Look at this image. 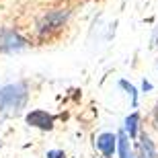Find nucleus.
I'll return each instance as SVG.
<instances>
[{"mask_svg": "<svg viewBox=\"0 0 158 158\" xmlns=\"http://www.w3.org/2000/svg\"><path fill=\"white\" fill-rule=\"evenodd\" d=\"M27 101V86L23 82L8 84L0 90V109L2 111H19Z\"/></svg>", "mask_w": 158, "mask_h": 158, "instance_id": "f257e3e1", "label": "nucleus"}, {"mask_svg": "<svg viewBox=\"0 0 158 158\" xmlns=\"http://www.w3.org/2000/svg\"><path fill=\"white\" fill-rule=\"evenodd\" d=\"M27 45L23 37L10 29H0V52H19Z\"/></svg>", "mask_w": 158, "mask_h": 158, "instance_id": "f03ea898", "label": "nucleus"}, {"mask_svg": "<svg viewBox=\"0 0 158 158\" xmlns=\"http://www.w3.org/2000/svg\"><path fill=\"white\" fill-rule=\"evenodd\" d=\"M27 123L33 125V127H39V129H52L53 127V117L49 113L37 109V111H31L27 115Z\"/></svg>", "mask_w": 158, "mask_h": 158, "instance_id": "7ed1b4c3", "label": "nucleus"}, {"mask_svg": "<svg viewBox=\"0 0 158 158\" xmlns=\"http://www.w3.org/2000/svg\"><path fill=\"white\" fill-rule=\"evenodd\" d=\"M117 135L115 134H101L99 138H97V148H99L101 152H103V156L105 158H111L113 152H115V144H117Z\"/></svg>", "mask_w": 158, "mask_h": 158, "instance_id": "20e7f679", "label": "nucleus"}, {"mask_svg": "<svg viewBox=\"0 0 158 158\" xmlns=\"http://www.w3.org/2000/svg\"><path fill=\"white\" fill-rule=\"evenodd\" d=\"M66 17H68L66 12H49V15L45 17V21H43V25H41V33H45V31H49V29L60 27V25L64 23Z\"/></svg>", "mask_w": 158, "mask_h": 158, "instance_id": "39448f33", "label": "nucleus"}, {"mask_svg": "<svg viewBox=\"0 0 158 158\" xmlns=\"http://www.w3.org/2000/svg\"><path fill=\"white\" fill-rule=\"evenodd\" d=\"M119 140H117V146H119V156L121 158H134V152H131V146H129V140H127V135L123 134H119L117 135Z\"/></svg>", "mask_w": 158, "mask_h": 158, "instance_id": "423d86ee", "label": "nucleus"}, {"mask_svg": "<svg viewBox=\"0 0 158 158\" xmlns=\"http://www.w3.org/2000/svg\"><path fill=\"white\" fill-rule=\"evenodd\" d=\"M138 121H140L138 113H131V115L125 119V131L129 134V138H135V134H138Z\"/></svg>", "mask_w": 158, "mask_h": 158, "instance_id": "0eeeda50", "label": "nucleus"}, {"mask_svg": "<svg viewBox=\"0 0 158 158\" xmlns=\"http://www.w3.org/2000/svg\"><path fill=\"white\" fill-rule=\"evenodd\" d=\"M142 148H144V154H146V158H156V150H154V144L150 142V138H148L146 134L142 135Z\"/></svg>", "mask_w": 158, "mask_h": 158, "instance_id": "6e6552de", "label": "nucleus"}, {"mask_svg": "<svg viewBox=\"0 0 158 158\" xmlns=\"http://www.w3.org/2000/svg\"><path fill=\"white\" fill-rule=\"evenodd\" d=\"M119 84H121V88H125V90H127V93L131 94V101H134V107H135V105H138V93H135V88L131 86V84H129L127 80H121Z\"/></svg>", "mask_w": 158, "mask_h": 158, "instance_id": "1a4fd4ad", "label": "nucleus"}, {"mask_svg": "<svg viewBox=\"0 0 158 158\" xmlns=\"http://www.w3.org/2000/svg\"><path fill=\"white\" fill-rule=\"evenodd\" d=\"M47 158H66V156H64L62 150H49V152H47Z\"/></svg>", "mask_w": 158, "mask_h": 158, "instance_id": "9d476101", "label": "nucleus"}]
</instances>
